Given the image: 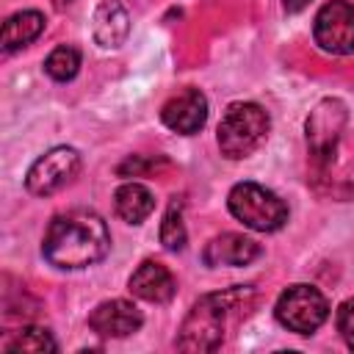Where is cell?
Instances as JSON below:
<instances>
[{
    "mask_svg": "<svg viewBox=\"0 0 354 354\" xmlns=\"http://www.w3.org/2000/svg\"><path fill=\"white\" fill-rule=\"evenodd\" d=\"M80 171V155L75 147H53L33 160L25 177V188L36 196H50L75 180Z\"/></svg>",
    "mask_w": 354,
    "mask_h": 354,
    "instance_id": "8992f818",
    "label": "cell"
},
{
    "mask_svg": "<svg viewBox=\"0 0 354 354\" xmlns=\"http://www.w3.org/2000/svg\"><path fill=\"white\" fill-rule=\"evenodd\" d=\"M127 288H130L133 296H138V299H144L149 304H166L177 293V282H174L171 271L158 260H144L133 271Z\"/></svg>",
    "mask_w": 354,
    "mask_h": 354,
    "instance_id": "8fae6325",
    "label": "cell"
},
{
    "mask_svg": "<svg viewBox=\"0 0 354 354\" xmlns=\"http://www.w3.org/2000/svg\"><path fill=\"white\" fill-rule=\"evenodd\" d=\"M160 243L163 249L169 252H180L185 249V241H188V232H185V224H183V205L177 202V196L169 202L166 213H163V221H160Z\"/></svg>",
    "mask_w": 354,
    "mask_h": 354,
    "instance_id": "e0dca14e",
    "label": "cell"
},
{
    "mask_svg": "<svg viewBox=\"0 0 354 354\" xmlns=\"http://www.w3.org/2000/svg\"><path fill=\"white\" fill-rule=\"evenodd\" d=\"M268 113L257 102H232L218 122V149L230 160L249 158L268 136Z\"/></svg>",
    "mask_w": 354,
    "mask_h": 354,
    "instance_id": "3957f363",
    "label": "cell"
},
{
    "mask_svg": "<svg viewBox=\"0 0 354 354\" xmlns=\"http://www.w3.org/2000/svg\"><path fill=\"white\" fill-rule=\"evenodd\" d=\"M158 160H160V158H155V160H144V158L136 155V158H130V160H124V163L119 166V174H122V177H130V174L138 177V174H144L147 169H152Z\"/></svg>",
    "mask_w": 354,
    "mask_h": 354,
    "instance_id": "ffe728a7",
    "label": "cell"
},
{
    "mask_svg": "<svg viewBox=\"0 0 354 354\" xmlns=\"http://www.w3.org/2000/svg\"><path fill=\"white\" fill-rule=\"evenodd\" d=\"M260 254V243L241 235V232H224V235H216L207 241L205 252H202V260L205 266L210 268H218V266H249L254 257Z\"/></svg>",
    "mask_w": 354,
    "mask_h": 354,
    "instance_id": "7c38bea8",
    "label": "cell"
},
{
    "mask_svg": "<svg viewBox=\"0 0 354 354\" xmlns=\"http://www.w3.org/2000/svg\"><path fill=\"white\" fill-rule=\"evenodd\" d=\"M274 315L288 332L313 335L329 318V301L313 285H290L279 293Z\"/></svg>",
    "mask_w": 354,
    "mask_h": 354,
    "instance_id": "5b68a950",
    "label": "cell"
},
{
    "mask_svg": "<svg viewBox=\"0 0 354 354\" xmlns=\"http://www.w3.org/2000/svg\"><path fill=\"white\" fill-rule=\"evenodd\" d=\"M113 207L116 216L127 224H141L152 210H155V196L147 185L141 183H124L113 194Z\"/></svg>",
    "mask_w": 354,
    "mask_h": 354,
    "instance_id": "9a60e30c",
    "label": "cell"
},
{
    "mask_svg": "<svg viewBox=\"0 0 354 354\" xmlns=\"http://www.w3.org/2000/svg\"><path fill=\"white\" fill-rule=\"evenodd\" d=\"M307 3H310V0H282V8H285L288 14H299L301 8H307Z\"/></svg>",
    "mask_w": 354,
    "mask_h": 354,
    "instance_id": "44dd1931",
    "label": "cell"
},
{
    "mask_svg": "<svg viewBox=\"0 0 354 354\" xmlns=\"http://www.w3.org/2000/svg\"><path fill=\"white\" fill-rule=\"evenodd\" d=\"M141 324H144L141 310L133 301H124V299L102 301L88 315V326L100 337H127V335L138 332Z\"/></svg>",
    "mask_w": 354,
    "mask_h": 354,
    "instance_id": "30bf717a",
    "label": "cell"
},
{
    "mask_svg": "<svg viewBox=\"0 0 354 354\" xmlns=\"http://www.w3.org/2000/svg\"><path fill=\"white\" fill-rule=\"evenodd\" d=\"M313 39L324 53L332 55L354 53V6L346 0H332L321 6L313 22Z\"/></svg>",
    "mask_w": 354,
    "mask_h": 354,
    "instance_id": "52a82bcc",
    "label": "cell"
},
{
    "mask_svg": "<svg viewBox=\"0 0 354 354\" xmlns=\"http://www.w3.org/2000/svg\"><path fill=\"white\" fill-rule=\"evenodd\" d=\"M91 33L94 41L105 50L122 47L130 33V14L122 0H100L91 17Z\"/></svg>",
    "mask_w": 354,
    "mask_h": 354,
    "instance_id": "4fadbf2b",
    "label": "cell"
},
{
    "mask_svg": "<svg viewBox=\"0 0 354 354\" xmlns=\"http://www.w3.org/2000/svg\"><path fill=\"white\" fill-rule=\"evenodd\" d=\"M337 332H340V337H343V343L348 346V348H354V296L351 299H346L340 307H337Z\"/></svg>",
    "mask_w": 354,
    "mask_h": 354,
    "instance_id": "d6986e66",
    "label": "cell"
},
{
    "mask_svg": "<svg viewBox=\"0 0 354 354\" xmlns=\"http://www.w3.org/2000/svg\"><path fill=\"white\" fill-rule=\"evenodd\" d=\"M44 25H47V19H44V14L41 11H17V14H11L6 22H3V50L6 53H14V50H22V47H28L30 41H36L39 36H41V30H44Z\"/></svg>",
    "mask_w": 354,
    "mask_h": 354,
    "instance_id": "5bb4252c",
    "label": "cell"
},
{
    "mask_svg": "<svg viewBox=\"0 0 354 354\" xmlns=\"http://www.w3.org/2000/svg\"><path fill=\"white\" fill-rule=\"evenodd\" d=\"M346 119H348V111L335 97L321 100L310 111V116H307V144H310V152L318 163H326V160L335 158V147H337V138L346 127Z\"/></svg>",
    "mask_w": 354,
    "mask_h": 354,
    "instance_id": "ba28073f",
    "label": "cell"
},
{
    "mask_svg": "<svg viewBox=\"0 0 354 354\" xmlns=\"http://www.w3.org/2000/svg\"><path fill=\"white\" fill-rule=\"evenodd\" d=\"M111 249V232L100 213L75 207L58 213L41 241V254L55 268H86L100 263Z\"/></svg>",
    "mask_w": 354,
    "mask_h": 354,
    "instance_id": "6da1fadb",
    "label": "cell"
},
{
    "mask_svg": "<svg viewBox=\"0 0 354 354\" xmlns=\"http://www.w3.org/2000/svg\"><path fill=\"white\" fill-rule=\"evenodd\" d=\"M77 69H80V53H77L75 47H69V44L55 47V50L44 58V72H47L53 80H58V83L72 80V77L77 75Z\"/></svg>",
    "mask_w": 354,
    "mask_h": 354,
    "instance_id": "ac0fdd59",
    "label": "cell"
},
{
    "mask_svg": "<svg viewBox=\"0 0 354 354\" xmlns=\"http://www.w3.org/2000/svg\"><path fill=\"white\" fill-rule=\"evenodd\" d=\"M230 213L249 230L257 232H277L288 221V205L266 185L257 183H235L227 196Z\"/></svg>",
    "mask_w": 354,
    "mask_h": 354,
    "instance_id": "277c9868",
    "label": "cell"
},
{
    "mask_svg": "<svg viewBox=\"0 0 354 354\" xmlns=\"http://www.w3.org/2000/svg\"><path fill=\"white\" fill-rule=\"evenodd\" d=\"M252 296V288H230L218 293H205L188 315L183 318L180 335H177V348L188 354H202V351H216L224 337V324L230 310L238 301H246Z\"/></svg>",
    "mask_w": 354,
    "mask_h": 354,
    "instance_id": "7a4b0ae2",
    "label": "cell"
},
{
    "mask_svg": "<svg viewBox=\"0 0 354 354\" xmlns=\"http://www.w3.org/2000/svg\"><path fill=\"white\" fill-rule=\"evenodd\" d=\"M160 122L180 133V136H194L205 127L207 122V97L199 88H183L166 105L160 108Z\"/></svg>",
    "mask_w": 354,
    "mask_h": 354,
    "instance_id": "9c48e42d",
    "label": "cell"
},
{
    "mask_svg": "<svg viewBox=\"0 0 354 354\" xmlns=\"http://www.w3.org/2000/svg\"><path fill=\"white\" fill-rule=\"evenodd\" d=\"M3 351H8V354H44V351H58V343L53 340V335L47 329L25 326V329H19L3 340Z\"/></svg>",
    "mask_w": 354,
    "mask_h": 354,
    "instance_id": "2e32d148",
    "label": "cell"
}]
</instances>
